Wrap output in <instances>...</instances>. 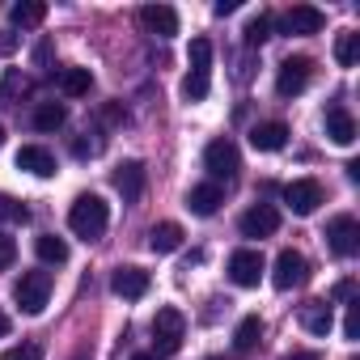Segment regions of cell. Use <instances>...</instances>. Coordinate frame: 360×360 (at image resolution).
Segmentation results:
<instances>
[{
    "instance_id": "ffe728a7",
    "label": "cell",
    "mask_w": 360,
    "mask_h": 360,
    "mask_svg": "<svg viewBox=\"0 0 360 360\" xmlns=\"http://www.w3.org/2000/svg\"><path fill=\"white\" fill-rule=\"evenodd\" d=\"M221 187L217 183H200V187H191V195H187V208L195 212V217H212L217 208H221Z\"/></svg>"
},
{
    "instance_id": "ba28073f",
    "label": "cell",
    "mask_w": 360,
    "mask_h": 360,
    "mask_svg": "<svg viewBox=\"0 0 360 360\" xmlns=\"http://www.w3.org/2000/svg\"><path fill=\"white\" fill-rule=\"evenodd\" d=\"M284 204L297 217H314L318 204H322V183L318 178H292V183L284 187Z\"/></svg>"
},
{
    "instance_id": "f546056e",
    "label": "cell",
    "mask_w": 360,
    "mask_h": 360,
    "mask_svg": "<svg viewBox=\"0 0 360 360\" xmlns=\"http://www.w3.org/2000/svg\"><path fill=\"white\" fill-rule=\"evenodd\" d=\"M26 81H22V72L18 68H9L5 72V85H0V106H13V98H18V89H22Z\"/></svg>"
},
{
    "instance_id": "d4e9b609",
    "label": "cell",
    "mask_w": 360,
    "mask_h": 360,
    "mask_svg": "<svg viewBox=\"0 0 360 360\" xmlns=\"http://www.w3.org/2000/svg\"><path fill=\"white\" fill-rule=\"evenodd\" d=\"M64 123H68L64 102H39V110H34V127H39V131H56V127H64Z\"/></svg>"
},
{
    "instance_id": "ac0fdd59",
    "label": "cell",
    "mask_w": 360,
    "mask_h": 360,
    "mask_svg": "<svg viewBox=\"0 0 360 360\" xmlns=\"http://www.w3.org/2000/svg\"><path fill=\"white\" fill-rule=\"evenodd\" d=\"M18 169H26V174H34V178H51V174H56V157H51L43 144H26V148L18 153Z\"/></svg>"
},
{
    "instance_id": "5bb4252c",
    "label": "cell",
    "mask_w": 360,
    "mask_h": 360,
    "mask_svg": "<svg viewBox=\"0 0 360 360\" xmlns=\"http://www.w3.org/2000/svg\"><path fill=\"white\" fill-rule=\"evenodd\" d=\"M140 26L148 34H157V39H174L178 34V13L169 5H144L140 9Z\"/></svg>"
},
{
    "instance_id": "6da1fadb",
    "label": "cell",
    "mask_w": 360,
    "mask_h": 360,
    "mask_svg": "<svg viewBox=\"0 0 360 360\" xmlns=\"http://www.w3.org/2000/svg\"><path fill=\"white\" fill-rule=\"evenodd\" d=\"M110 225V208L102 195H77V204L68 208V229L85 242H98Z\"/></svg>"
},
{
    "instance_id": "d590c367",
    "label": "cell",
    "mask_w": 360,
    "mask_h": 360,
    "mask_svg": "<svg viewBox=\"0 0 360 360\" xmlns=\"http://www.w3.org/2000/svg\"><path fill=\"white\" fill-rule=\"evenodd\" d=\"M352 292H356V280H339V284H335V292H330V297H335V301H347V297H352Z\"/></svg>"
},
{
    "instance_id": "1f68e13d",
    "label": "cell",
    "mask_w": 360,
    "mask_h": 360,
    "mask_svg": "<svg viewBox=\"0 0 360 360\" xmlns=\"http://www.w3.org/2000/svg\"><path fill=\"white\" fill-rule=\"evenodd\" d=\"M13 259H18V242H13L9 233H0V271H9Z\"/></svg>"
},
{
    "instance_id": "e575fe53",
    "label": "cell",
    "mask_w": 360,
    "mask_h": 360,
    "mask_svg": "<svg viewBox=\"0 0 360 360\" xmlns=\"http://www.w3.org/2000/svg\"><path fill=\"white\" fill-rule=\"evenodd\" d=\"M72 153H77V157H94V153H102V144H98V140H77Z\"/></svg>"
},
{
    "instance_id": "ab89813d",
    "label": "cell",
    "mask_w": 360,
    "mask_h": 360,
    "mask_svg": "<svg viewBox=\"0 0 360 360\" xmlns=\"http://www.w3.org/2000/svg\"><path fill=\"white\" fill-rule=\"evenodd\" d=\"M9 335V318H5V309H0V339Z\"/></svg>"
},
{
    "instance_id": "4dcf8cb0",
    "label": "cell",
    "mask_w": 360,
    "mask_h": 360,
    "mask_svg": "<svg viewBox=\"0 0 360 360\" xmlns=\"http://www.w3.org/2000/svg\"><path fill=\"white\" fill-rule=\"evenodd\" d=\"M0 360H43V347L39 343H18V347H9Z\"/></svg>"
},
{
    "instance_id": "4fadbf2b",
    "label": "cell",
    "mask_w": 360,
    "mask_h": 360,
    "mask_svg": "<svg viewBox=\"0 0 360 360\" xmlns=\"http://www.w3.org/2000/svg\"><path fill=\"white\" fill-rule=\"evenodd\" d=\"M322 127H326V136H330V144H352L356 140V119L347 115V106L343 102H330L326 106V115H322Z\"/></svg>"
},
{
    "instance_id": "4316f807",
    "label": "cell",
    "mask_w": 360,
    "mask_h": 360,
    "mask_svg": "<svg viewBox=\"0 0 360 360\" xmlns=\"http://www.w3.org/2000/svg\"><path fill=\"white\" fill-rule=\"evenodd\" d=\"M259 339H263V318H259V314L242 318V322H238V330H233V347H238V352H250Z\"/></svg>"
},
{
    "instance_id": "484cf974",
    "label": "cell",
    "mask_w": 360,
    "mask_h": 360,
    "mask_svg": "<svg viewBox=\"0 0 360 360\" xmlns=\"http://www.w3.org/2000/svg\"><path fill=\"white\" fill-rule=\"evenodd\" d=\"M34 250H39V259H43V263H51V267L68 263V242H64V238H56V233H43V238L34 242Z\"/></svg>"
},
{
    "instance_id": "9a60e30c",
    "label": "cell",
    "mask_w": 360,
    "mask_h": 360,
    "mask_svg": "<svg viewBox=\"0 0 360 360\" xmlns=\"http://www.w3.org/2000/svg\"><path fill=\"white\" fill-rule=\"evenodd\" d=\"M276 229H280V212L271 204H255L242 217V238H271Z\"/></svg>"
},
{
    "instance_id": "3957f363",
    "label": "cell",
    "mask_w": 360,
    "mask_h": 360,
    "mask_svg": "<svg viewBox=\"0 0 360 360\" xmlns=\"http://www.w3.org/2000/svg\"><path fill=\"white\" fill-rule=\"evenodd\" d=\"M183 339H187V318H183V309L161 305L157 318H153V343H157V352L169 356V352L183 347Z\"/></svg>"
},
{
    "instance_id": "cb8c5ba5",
    "label": "cell",
    "mask_w": 360,
    "mask_h": 360,
    "mask_svg": "<svg viewBox=\"0 0 360 360\" xmlns=\"http://www.w3.org/2000/svg\"><path fill=\"white\" fill-rule=\"evenodd\" d=\"M356 60H360V34L356 30L335 34V64L339 68H356Z\"/></svg>"
},
{
    "instance_id": "52a82bcc",
    "label": "cell",
    "mask_w": 360,
    "mask_h": 360,
    "mask_svg": "<svg viewBox=\"0 0 360 360\" xmlns=\"http://www.w3.org/2000/svg\"><path fill=\"white\" fill-rule=\"evenodd\" d=\"M305 280H309V259H305L301 250H280V255H276L271 284H276L280 292H288V288H301Z\"/></svg>"
},
{
    "instance_id": "5b68a950",
    "label": "cell",
    "mask_w": 360,
    "mask_h": 360,
    "mask_svg": "<svg viewBox=\"0 0 360 360\" xmlns=\"http://www.w3.org/2000/svg\"><path fill=\"white\" fill-rule=\"evenodd\" d=\"M204 169L212 174V183H229V178H238V169H242V153H238V144L229 140V136H221V140H212L208 148H204Z\"/></svg>"
},
{
    "instance_id": "f35d334b",
    "label": "cell",
    "mask_w": 360,
    "mask_h": 360,
    "mask_svg": "<svg viewBox=\"0 0 360 360\" xmlns=\"http://www.w3.org/2000/svg\"><path fill=\"white\" fill-rule=\"evenodd\" d=\"M284 360H318V352H292V356H284Z\"/></svg>"
},
{
    "instance_id": "e0dca14e",
    "label": "cell",
    "mask_w": 360,
    "mask_h": 360,
    "mask_svg": "<svg viewBox=\"0 0 360 360\" xmlns=\"http://www.w3.org/2000/svg\"><path fill=\"white\" fill-rule=\"evenodd\" d=\"M250 144H255L259 153H280V148L288 144V123H280V119L255 123V127H250Z\"/></svg>"
},
{
    "instance_id": "8992f818",
    "label": "cell",
    "mask_w": 360,
    "mask_h": 360,
    "mask_svg": "<svg viewBox=\"0 0 360 360\" xmlns=\"http://www.w3.org/2000/svg\"><path fill=\"white\" fill-rule=\"evenodd\" d=\"M309 77H314V60L309 56H288L276 72V94L280 98H297L309 89Z\"/></svg>"
},
{
    "instance_id": "74e56055",
    "label": "cell",
    "mask_w": 360,
    "mask_h": 360,
    "mask_svg": "<svg viewBox=\"0 0 360 360\" xmlns=\"http://www.w3.org/2000/svg\"><path fill=\"white\" fill-rule=\"evenodd\" d=\"M238 9V0H217V18H229Z\"/></svg>"
},
{
    "instance_id": "30bf717a",
    "label": "cell",
    "mask_w": 360,
    "mask_h": 360,
    "mask_svg": "<svg viewBox=\"0 0 360 360\" xmlns=\"http://www.w3.org/2000/svg\"><path fill=\"white\" fill-rule=\"evenodd\" d=\"M263 255L259 250H233L229 255V280L238 284V288H255L259 280H263Z\"/></svg>"
},
{
    "instance_id": "836d02e7",
    "label": "cell",
    "mask_w": 360,
    "mask_h": 360,
    "mask_svg": "<svg viewBox=\"0 0 360 360\" xmlns=\"http://www.w3.org/2000/svg\"><path fill=\"white\" fill-rule=\"evenodd\" d=\"M123 119H127V115H123V106H119V102L102 106V123H110V127H115V123H123Z\"/></svg>"
},
{
    "instance_id": "7402d4cb",
    "label": "cell",
    "mask_w": 360,
    "mask_h": 360,
    "mask_svg": "<svg viewBox=\"0 0 360 360\" xmlns=\"http://www.w3.org/2000/svg\"><path fill=\"white\" fill-rule=\"evenodd\" d=\"M43 18H47V5H43V0H18V5L9 9V22H13L18 30H34V26H43Z\"/></svg>"
},
{
    "instance_id": "f1b7e54d",
    "label": "cell",
    "mask_w": 360,
    "mask_h": 360,
    "mask_svg": "<svg viewBox=\"0 0 360 360\" xmlns=\"http://www.w3.org/2000/svg\"><path fill=\"white\" fill-rule=\"evenodd\" d=\"M0 221H5V225H26L30 208L22 200H13V195H0Z\"/></svg>"
},
{
    "instance_id": "603a6c76",
    "label": "cell",
    "mask_w": 360,
    "mask_h": 360,
    "mask_svg": "<svg viewBox=\"0 0 360 360\" xmlns=\"http://www.w3.org/2000/svg\"><path fill=\"white\" fill-rule=\"evenodd\" d=\"M56 85H60V94H64V98H85V94H89V85H94V77H89V68H60Z\"/></svg>"
},
{
    "instance_id": "60d3db41",
    "label": "cell",
    "mask_w": 360,
    "mask_h": 360,
    "mask_svg": "<svg viewBox=\"0 0 360 360\" xmlns=\"http://www.w3.org/2000/svg\"><path fill=\"white\" fill-rule=\"evenodd\" d=\"M131 360H157V356H153V352H136Z\"/></svg>"
},
{
    "instance_id": "b9f144b4",
    "label": "cell",
    "mask_w": 360,
    "mask_h": 360,
    "mask_svg": "<svg viewBox=\"0 0 360 360\" xmlns=\"http://www.w3.org/2000/svg\"><path fill=\"white\" fill-rule=\"evenodd\" d=\"M0 144H5V123H0Z\"/></svg>"
},
{
    "instance_id": "d6986e66",
    "label": "cell",
    "mask_w": 360,
    "mask_h": 360,
    "mask_svg": "<svg viewBox=\"0 0 360 360\" xmlns=\"http://www.w3.org/2000/svg\"><path fill=\"white\" fill-rule=\"evenodd\" d=\"M301 326L309 330V335H330V326H335V314H330V305L326 301H305L301 305Z\"/></svg>"
},
{
    "instance_id": "8fae6325",
    "label": "cell",
    "mask_w": 360,
    "mask_h": 360,
    "mask_svg": "<svg viewBox=\"0 0 360 360\" xmlns=\"http://www.w3.org/2000/svg\"><path fill=\"white\" fill-rule=\"evenodd\" d=\"M144 187H148V169H144L140 161H123V165L115 169V191L123 195V204H136V200L144 195Z\"/></svg>"
},
{
    "instance_id": "7bdbcfd3",
    "label": "cell",
    "mask_w": 360,
    "mask_h": 360,
    "mask_svg": "<svg viewBox=\"0 0 360 360\" xmlns=\"http://www.w3.org/2000/svg\"><path fill=\"white\" fill-rule=\"evenodd\" d=\"M352 360H356V356H352Z\"/></svg>"
},
{
    "instance_id": "d6a6232c",
    "label": "cell",
    "mask_w": 360,
    "mask_h": 360,
    "mask_svg": "<svg viewBox=\"0 0 360 360\" xmlns=\"http://www.w3.org/2000/svg\"><path fill=\"white\" fill-rule=\"evenodd\" d=\"M343 335L347 339H360V301L347 305V318H343Z\"/></svg>"
},
{
    "instance_id": "44dd1931",
    "label": "cell",
    "mask_w": 360,
    "mask_h": 360,
    "mask_svg": "<svg viewBox=\"0 0 360 360\" xmlns=\"http://www.w3.org/2000/svg\"><path fill=\"white\" fill-rule=\"evenodd\" d=\"M148 246H153L157 255H174L178 246H183V225H174V221L153 225V229H148Z\"/></svg>"
},
{
    "instance_id": "8d00e7d4",
    "label": "cell",
    "mask_w": 360,
    "mask_h": 360,
    "mask_svg": "<svg viewBox=\"0 0 360 360\" xmlns=\"http://www.w3.org/2000/svg\"><path fill=\"white\" fill-rule=\"evenodd\" d=\"M13 51H18V34L5 30V34H0V56H13Z\"/></svg>"
},
{
    "instance_id": "83f0119b",
    "label": "cell",
    "mask_w": 360,
    "mask_h": 360,
    "mask_svg": "<svg viewBox=\"0 0 360 360\" xmlns=\"http://www.w3.org/2000/svg\"><path fill=\"white\" fill-rule=\"evenodd\" d=\"M271 26H276L271 13H255V18L246 22V30H242V34H246V47H263V43L271 39Z\"/></svg>"
},
{
    "instance_id": "7a4b0ae2",
    "label": "cell",
    "mask_w": 360,
    "mask_h": 360,
    "mask_svg": "<svg viewBox=\"0 0 360 360\" xmlns=\"http://www.w3.org/2000/svg\"><path fill=\"white\" fill-rule=\"evenodd\" d=\"M212 89V43L208 39H191V72L183 81V98L187 102H204Z\"/></svg>"
},
{
    "instance_id": "277c9868",
    "label": "cell",
    "mask_w": 360,
    "mask_h": 360,
    "mask_svg": "<svg viewBox=\"0 0 360 360\" xmlns=\"http://www.w3.org/2000/svg\"><path fill=\"white\" fill-rule=\"evenodd\" d=\"M13 301L22 305V314H43L51 301V276L47 271H22V280L13 284Z\"/></svg>"
},
{
    "instance_id": "7c38bea8",
    "label": "cell",
    "mask_w": 360,
    "mask_h": 360,
    "mask_svg": "<svg viewBox=\"0 0 360 360\" xmlns=\"http://www.w3.org/2000/svg\"><path fill=\"white\" fill-rule=\"evenodd\" d=\"M326 26V18H322V9H314V5H292L284 18H280V30L284 34H318Z\"/></svg>"
},
{
    "instance_id": "2e32d148",
    "label": "cell",
    "mask_w": 360,
    "mask_h": 360,
    "mask_svg": "<svg viewBox=\"0 0 360 360\" xmlns=\"http://www.w3.org/2000/svg\"><path fill=\"white\" fill-rule=\"evenodd\" d=\"M110 292L123 297V301H140V297L148 292V271H140V267H119V271L110 276Z\"/></svg>"
},
{
    "instance_id": "9c48e42d",
    "label": "cell",
    "mask_w": 360,
    "mask_h": 360,
    "mask_svg": "<svg viewBox=\"0 0 360 360\" xmlns=\"http://www.w3.org/2000/svg\"><path fill=\"white\" fill-rule=\"evenodd\" d=\"M326 246H330V255L352 259V255L360 250V225H356L352 217H335V221L326 225Z\"/></svg>"
}]
</instances>
